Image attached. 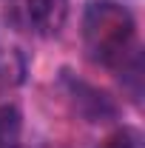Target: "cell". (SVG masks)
I'll use <instances>...</instances> for the list:
<instances>
[{
  "label": "cell",
  "mask_w": 145,
  "mask_h": 148,
  "mask_svg": "<svg viewBox=\"0 0 145 148\" xmlns=\"http://www.w3.org/2000/svg\"><path fill=\"white\" fill-rule=\"evenodd\" d=\"M83 34H85V46L88 54L103 63V66H125L131 46H134V34H137V23L134 14L120 3H94L85 12V23H83Z\"/></svg>",
  "instance_id": "1"
},
{
  "label": "cell",
  "mask_w": 145,
  "mask_h": 148,
  "mask_svg": "<svg viewBox=\"0 0 145 148\" xmlns=\"http://www.w3.org/2000/svg\"><path fill=\"white\" fill-rule=\"evenodd\" d=\"M26 12L40 34H57L68 14V0H26Z\"/></svg>",
  "instance_id": "2"
},
{
  "label": "cell",
  "mask_w": 145,
  "mask_h": 148,
  "mask_svg": "<svg viewBox=\"0 0 145 148\" xmlns=\"http://www.w3.org/2000/svg\"><path fill=\"white\" fill-rule=\"evenodd\" d=\"M68 88H71V97H74L77 111L85 114L91 123H103V120L114 117V106H111V100L103 91L91 88V86L80 83V80H68Z\"/></svg>",
  "instance_id": "3"
},
{
  "label": "cell",
  "mask_w": 145,
  "mask_h": 148,
  "mask_svg": "<svg viewBox=\"0 0 145 148\" xmlns=\"http://www.w3.org/2000/svg\"><path fill=\"white\" fill-rule=\"evenodd\" d=\"M20 111L14 106H3L0 108V148H20Z\"/></svg>",
  "instance_id": "4"
},
{
  "label": "cell",
  "mask_w": 145,
  "mask_h": 148,
  "mask_svg": "<svg viewBox=\"0 0 145 148\" xmlns=\"http://www.w3.org/2000/svg\"><path fill=\"white\" fill-rule=\"evenodd\" d=\"M100 148H140V145H137V137H134L131 131L122 128V131H114Z\"/></svg>",
  "instance_id": "5"
},
{
  "label": "cell",
  "mask_w": 145,
  "mask_h": 148,
  "mask_svg": "<svg viewBox=\"0 0 145 148\" xmlns=\"http://www.w3.org/2000/svg\"><path fill=\"white\" fill-rule=\"evenodd\" d=\"M6 86V69H0V88Z\"/></svg>",
  "instance_id": "6"
}]
</instances>
